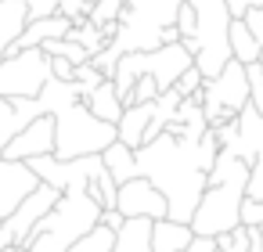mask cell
<instances>
[{
  "label": "cell",
  "mask_w": 263,
  "mask_h": 252,
  "mask_svg": "<svg viewBox=\"0 0 263 252\" xmlns=\"http://www.w3.org/2000/svg\"><path fill=\"white\" fill-rule=\"evenodd\" d=\"M220 141L209 126V133L202 141H180L170 130L155 141H148L144 148H137V169L141 177H148L170 202V220L177 223H191L205 187H209V169L220 159Z\"/></svg>",
  "instance_id": "6da1fadb"
},
{
  "label": "cell",
  "mask_w": 263,
  "mask_h": 252,
  "mask_svg": "<svg viewBox=\"0 0 263 252\" xmlns=\"http://www.w3.org/2000/svg\"><path fill=\"white\" fill-rule=\"evenodd\" d=\"M187 0H126V8L119 15V29L112 36V44L90 58L94 69H101L108 80L119 65L123 54H137V51H159L166 44H180V29H177V15Z\"/></svg>",
  "instance_id": "7a4b0ae2"
},
{
  "label": "cell",
  "mask_w": 263,
  "mask_h": 252,
  "mask_svg": "<svg viewBox=\"0 0 263 252\" xmlns=\"http://www.w3.org/2000/svg\"><path fill=\"white\" fill-rule=\"evenodd\" d=\"M252 166L231 151H220L216 166L209 169V187L191 216V230L198 238H223L234 227H241V202L249 187Z\"/></svg>",
  "instance_id": "3957f363"
},
{
  "label": "cell",
  "mask_w": 263,
  "mask_h": 252,
  "mask_svg": "<svg viewBox=\"0 0 263 252\" xmlns=\"http://www.w3.org/2000/svg\"><path fill=\"white\" fill-rule=\"evenodd\" d=\"M101 205L90 198L87 184H72L62 191L58 205L36 223L29 241L22 245L26 252H69L83 234H90L101 223Z\"/></svg>",
  "instance_id": "277c9868"
},
{
  "label": "cell",
  "mask_w": 263,
  "mask_h": 252,
  "mask_svg": "<svg viewBox=\"0 0 263 252\" xmlns=\"http://www.w3.org/2000/svg\"><path fill=\"white\" fill-rule=\"evenodd\" d=\"M187 4L198 15V33H195V40H187V44L180 40V44L191 51L195 69L205 80H213L227 69V62H234V54H231V22H234V15L227 11V0H187Z\"/></svg>",
  "instance_id": "5b68a950"
},
{
  "label": "cell",
  "mask_w": 263,
  "mask_h": 252,
  "mask_svg": "<svg viewBox=\"0 0 263 252\" xmlns=\"http://www.w3.org/2000/svg\"><path fill=\"white\" fill-rule=\"evenodd\" d=\"M119 141L116 126L98 119L87 101H76L54 115V159H83V155H101Z\"/></svg>",
  "instance_id": "8992f818"
},
{
  "label": "cell",
  "mask_w": 263,
  "mask_h": 252,
  "mask_svg": "<svg viewBox=\"0 0 263 252\" xmlns=\"http://www.w3.org/2000/svg\"><path fill=\"white\" fill-rule=\"evenodd\" d=\"M191 65H195V58H191V51H187L184 44H166V47H159V51L123 54L119 65H116V72H112V83H116V90H119V98H123V105H126L130 90H134V83H137L141 76L155 80L159 90H173L177 80H180Z\"/></svg>",
  "instance_id": "52a82bcc"
},
{
  "label": "cell",
  "mask_w": 263,
  "mask_h": 252,
  "mask_svg": "<svg viewBox=\"0 0 263 252\" xmlns=\"http://www.w3.org/2000/svg\"><path fill=\"white\" fill-rule=\"evenodd\" d=\"M252 105L249 98V72L241 62H227V69L213 80H205L202 87V108L209 126H223L231 119H238L245 108Z\"/></svg>",
  "instance_id": "ba28073f"
},
{
  "label": "cell",
  "mask_w": 263,
  "mask_h": 252,
  "mask_svg": "<svg viewBox=\"0 0 263 252\" xmlns=\"http://www.w3.org/2000/svg\"><path fill=\"white\" fill-rule=\"evenodd\" d=\"M51 76V54L44 47L11 51L0 62V98H40Z\"/></svg>",
  "instance_id": "9c48e42d"
},
{
  "label": "cell",
  "mask_w": 263,
  "mask_h": 252,
  "mask_svg": "<svg viewBox=\"0 0 263 252\" xmlns=\"http://www.w3.org/2000/svg\"><path fill=\"white\" fill-rule=\"evenodd\" d=\"M116 209L126 220H170V202L148 177H134V180L119 184Z\"/></svg>",
  "instance_id": "30bf717a"
},
{
  "label": "cell",
  "mask_w": 263,
  "mask_h": 252,
  "mask_svg": "<svg viewBox=\"0 0 263 252\" xmlns=\"http://www.w3.org/2000/svg\"><path fill=\"white\" fill-rule=\"evenodd\" d=\"M58 198H62V191L58 187H51V184H40L4 223H8V230H11V238H15V248H22L26 241H29V234L36 230V223L58 205Z\"/></svg>",
  "instance_id": "8fae6325"
},
{
  "label": "cell",
  "mask_w": 263,
  "mask_h": 252,
  "mask_svg": "<svg viewBox=\"0 0 263 252\" xmlns=\"http://www.w3.org/2000/svg\"><path fill=\"white\" fill-rule=\"evenodd\" d=\"M44 180L36 177V169L29 162H11L0 159V220H8Z\"/></svg>",
  "instance_id": "7c38bea8"
},
{
  "label": "cell",
  "mask_w": 263,
  "mask_h": 252,
  "mask_svg": "<svg viewBox=\"0 0 263 252\" xmlns=\"http://www.w3.org/2000/svg\"><path fill=\"white\" fill-rule=\"evenodd\" d=\"M40 155H54V115L33 119L4 151V159H11V162H29Z\"/></svg>",
  "instance_id": "4fadbf2b"
},
{
  "label": "cell",
  "mask_w": 263,
  "mask_h": 252,
  "mask_svg": "<svg viewBox=\"0 0 263 252\" xmlns=\"http://www.w3.org/2000/svg\"><path fill=\"white\" fill-rule=\"evenodd\" d=\"M40 115H47L40 98H0V159H4L8 144Z\"/></svg>",
  "instance_id": "5bb4252c"
},
{
  "label": "cell",
  "mask_w": 263,
  "mask_h": 252,
  "mask_svg": "<svg viewBox=\"0 0 263 252\" xmlns=\"http://www.w3.org/2000/svg\"><path fill=\"white\" fill-rule=\"evenodd\" d=\"M26 26H29L26 0H0V62L15 51V44L26 33Z\"/></svg>",
  "instance_id": "9a60e30c"
},
{
  "label": "cell",
  "mask_w": 263,
  "mask_h": 252,
  "mask_svg": "<svg viewBox=\"0 0 263 252\" xmlns=\"http://www.w3.org/2000/svg\"><path fill=\"white\" fill-rule=\"evenodd\" d=\"M152 119H155V101H148V105H126V108H123V119L116 123L119 141L137 151V148L144 144V137H148Z\"/></svg>",
  "instance_id": "2e32d148"
},
{
  "label": "cell",
  "mask_w": 263,
  "mask_h": 252,
  "mask_svg": "<svg viewBox=\"0 0 263 252\" xmlns=\"http://www.w3.org/2000/svg\"><path fill=\"white\" fill-rule=\"evenodd\" d=\"M72 26H76V22H72V18H65V15L29 22V26H26V33L18 36L15 51H26V47H44V44H51V40H65V36L72 33Z\"/></svg>",
  "instance_id": "e0dca14e"
},
{
  "label": "cell",
  "mask_w": 263,
  "mask_h": 252,
  "mask_svg": "<svg viewBox=\"0 0 263 252\" xmlns=\"http://www.w3.org/2000/svg\"><path fill=\"white\" fill-rule=\"evenodd\" d=\"M191 238H195L191 223H177V220L152 223V252H184L191 245Z\"/></svg>",
  "instance_id": "ac0fdd59"
},
{
  "label": "cell",
  "mask_w": 263,
  "mask_h": 252,
  "mask_svg": "<svg viewBox=\"0 0 263 252\" xmlns=\"http://www.w3.org/2000/svg\"><path fill=\"white\" fill-rule=\"evenodd\" d=\"M101 162H105V169L112 173L116 184H126V180L141 177V169H137V151H134L130 144H123V141H116L112 148H105V151H101Z\"/></svg>",
  "instance_id": "d6986e66"
},
{
  "label": "cell",
  "mask_w": 263,
  "mask_h": 252,
  "mask_svg": "<svg viewBox=\"0 0 263 252\" xmlns=\"http://www.w3.org/2000/svg\"><path fill=\"white\" fill-rule=\"evenodd\" d=\"M87 105H90V112H94L98 119H105V123H112V126L123 119V108H126L112 80H105V83H101V87H98V90L87 98Z\"/></svg>",
  "instance_id": "ffe728a7"
},
{
  "label": "cell",
  "mask_w": 263,
  "mask_h": 252,
  "mask_svg": "<svg viewBox=\"0 0 263 252\" xmlns=\"http://www.w3.org/2000/svg\"><path fill=\"white\" fill-rule=\"evenodd\" d=\"M231 54H234V62H241V65H252V62H259V54H263V44L249 33L245 18H234V22H231Z\"/></svg>",
  "instance_id": "44dd1931"
},
{
  "label": "cell",
  "mask_w": 263,
  "mask_h": 252,
  "mask_svg": "<svg viewBox=\"0 0 263 252\" xmlns=\"http://www.w3.org/2000/svg\"><path fill=\"white\" fill-rule=\"evenodd\" d=\"M216 241H220V252H263V227H245L241 223Z\"/></svg>",
  "instance_id": "7402d4cb"
},
{
  "label": "cell",
  "mask_w": 263,
  "mask_h": 252,
  "mask_svg": "<svg viewBox=\"0 0 263 252\" xmlns=\"http://www.w3.org/2000/svg\"><path fill=\"white\" fill-rule=\"evenodd\" d=\"M116 234L119 230H112V227H105V223H98L90 234H83L69 252H116Z\"/></svg>",
  "instance_id": "603a6c76"
},
{
  "label": "cell",
  "mask_w": 263,
  "mask_h": 252,
  "mask_svg": "<svg viewBox=\"0 0 263 252\" xmlns=\"http://www.w3.org/2000/svg\"><path fill=\"white\" fill-rule=\"evenodd\" d=\"M69 40H76L80 47H87V51H90V58H94V54H101V51L108 47V33H105V29H98V26H90L87 18L72 26Z\"/></svg>",
  "instance_id": "cb8c5ba5"
},
{
  "label": "cell",
  "mask_w": 263,
  "mask_h": 252,
  "mask_svg": "<svg viewBox=\"0 0 263 252\" xmlns=\"http://www.w3.org/2000/svg\"><path fill=\"white\" fill-rule=\"evenodd\" d=\"M123 8H126V0H98L87 22H90V26H98V29H112V26H119Z\"/></svg>",
  "instance_id": "d4e9b609"
},
{
  "label": "cell",
  "mask_w": 263,
  "mask_h": 252,
  "mask_svg": "<svg viewBox=\"0 0 263 252\" xmlns=\"http://www.w3.org/2000/svg\"><path fill=\"white\" fill-rule=\"evenodd\" d=\"M44 51L51 54V58H65V62H72V65H87L90 62V51L87 47H80L76 40H51V44H44Z\"/></svg>",
  "instance_id": "484cf974"
},
{
  "label": "cell",
  "mask_w": 263,
  "mask_h": 252,
  "mask_svg": "<svg viewBox=\"0 0 263 252\" xmlns=\"http://www.w3.org/2000/svg\"><path fill=\"white\" fill-rule=\"evenodd\" d=\"M105 80H108V76H105L101 69H94L90 62H87V65H76V76H72V83L80 87V98H83V101H87V98L105 83Z\"/></svg>",
  "instance_id": "4316f807"
},
{
  "label": "cell",
  "mask_w": 263,
  "mask_h": 252,
  "mask_svg": "<svg viewBox=\"0 0 263 252\" xmlns=\"http://www.w3.org/2000/svg\"><path fill=\"white\" fill-rule=\"evenodd\" d=\"M245 72H249V98H252V108L263 115V62L245 65Z\"/></svg>",
  "instance_id": "83f0119b"
},
{
  "label": "cell",
  "mask_w": 263,
  "mask_h": 252,
  "mask_svg": "<svg viewBox=\"0 0 263 252\" xmlns=\"http://www.w3.org/2000/svg\"><path fill=\"white\" fill-rule=\"evenodd\" d=\"M26 11H29V22L54 18V15H62V0H26Z\"/></svg>",
  "instance_id": "f1b7e54d"
},
{
  "label": "cell",
  "mask_w": 263,
  "mask_h": 252,
  "mask_svg": "<svg viewBox=\"0 0 263 252\" xmlns=\"http://www.w3.org/2000/svg\"><path fill=\"white\" fill-rule=\"evenodd\" d=\"M202 87H205V76H202L195 65H191V69L177 80V90H180L184 98H202Z\"/></svg>",
  "instance_id": "f546056e"
},
{
  "label": "cell",
  "mask_w": 263,
  "mask_h": 252,
  "mask_svg": "<svg viewBox=\"0 0 263 252\" xmlns=\"http://www.w3.org/2000/svg\"><path fill=\"white\" fill-rule=\"evenodd\" d=\"M177 29H180V40L187 44V40H195V33H198V15H195V8L191 4H184L180 8V15H177Z\"/></svg>",
  "instance_id": "4dcf8cb0"
},
{
  "label": "cell",
  "mask_w": 263,
  "mask_h": 252,
  "mask_svg": "<svg viewBox=\"0 0 263 252\" xmlns=\"http://www.w3.org/2000/svg\"><path fill=\"white\" fill-rule=\"evenodd\" d=\"M241 223L245 227H263V202H256V198L245 195V202H241Z\"/></svg>",
  "instance_id": "1f68e13d"
},
{
  "label": "cell",
  "mask_w": 263,
  "mask_h": 252,
  "mask_svg": "<svg viewBox=\"0 0 263 252\" xmlns=\"http://www.w3.org/2000/svg\"><path fill=\"white\" fill-rule=\"evenodd\" d=\"M245 195L256 198V202H263V155L252 162V173H249V187H245Z\"/></svg>",
  "instance_id": "d6a6232c"
},
{
  "label": "cell",
  "mask_w": 263,
  "mask_h": 252,
  "mask_svg": "<svg viewBox=\"0 0 263 252\" xmlns=\"http://www.w3.org/2000/svg\"><path fill=\"white\" fill-rule=\"evenodd\" d=\"M252 8H263V0H227V11H231L234 18H245Z\"/></svg>",
  "instance_id": "836d02e7"
},
{
  "label": "cell",
  "mask_w": 263,
  "mask_h": 252,
  "mask_svg": "<svg viewBox=\"0 0 263 252\" xmlns=\"http://www.w3.org/2000/svg\"><path fill=\"white\" fill-rule=\"evenodd\" d=\"M51 80H72L76 76V65L72 62H65V58H51Z\"/></svg>",
  "instance_id": "e575fe53"
},
{
  "label": "cell",
  "mask_w": 263,
  "mask_h": 252,
  "mask_svg": "<svg viewBox=\"0 0 263 252\" xmlns=\"http://www.w3.org/2000/svg\"><path fill=\"white\" fill-rule=\"evenodd\" d=\"M245 26H249V33L263 44V8H252V11L245 15Z\"/></svg>",
  "instance_id": "d590c367"
},
{
  "label": "cell",
  "mask_w": 263,
  "mask_h": 252,
  "mask_svg": "<svg viewBox=\"0 0 263 252\" xmlns=\"http://www.w3.org/2000/svg\"><path fill=\"white\" fill-rule=\"evenodd\" d=\"M184 252H220V241H216V238H198V234H195L191 245H187Z\"/></svg>",
  "instance_id": "8d00e7d4"
},
{
  "label": "cell",
  "mask_w": 263,
  "mask_h": 252,
  "mask_svg": "<svg viewBox=\"0 0 263 252\" xmlns=\"http://www.w3.org/2000/svg\"><path fill=\"white\" fill-rule=\"evenodd\" d=\"M0 248H15V238H11V230H8L4 220H0Z\"/></svg>",
  "instance_id": "74e56055"
},
{
  "label": "cell",
  "mask_w": 263,
  "mask_h": 252,
  "mask_svg": "<svg viewBox=\"0 0 263 252\" xmlns=\"http://www.w3.org/2000/svg\"><path fill=\"white\" fill-rule=\"evenodd\" d=\"M0 252H18V248H0Z\"/></svg>",
  "instance_id": "f35d334b"
},
{
  "label": "cell",
  "mask_w": 263,
  "mask_h": 252,
  "mask_svg": "<svg viewBox=\"0 0 263 252\" xmlns=\"http://www.w3.org/2000/svg\"><path fill=\"white\" fill-rule=\"evenodd\" d=\"M18 252H26V248H18Z\"/></svg>",
  "instance_id": "ab89813d"
}]
</instances>
